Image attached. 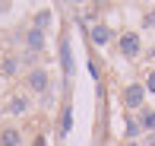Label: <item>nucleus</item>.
I'll list each match as a JSON object with an SVG mask.
<instances>
[{
	"mask_svg": "<svg viewBox=\"0 0 155 146\" xmlns=\"http://www.w3.org/2000/svg\"><path fill=\"white\" fill-rule=\"evenodd\" d=\"M120 51L127 54V57H136V54H139V38L133 35V32L120 35Z\"/></svg>",
	"mask_w": 155,
	"mask_h": 146,
	"instance_id": "obj_1",
	"label": "nucleus"
},
{
	"mask_svg": "<svg viewBox=\"0 0 155 146\" xmlns=\"http://www.w3.org/2000/svg\"><path fill=\"white\" fill-rule=\"evenodd\" d=\"M143 95H146V86H130L124 92V99H127L130 108H139V105H143Z\"/></svg>",
	"mask_w": 155,
	"mask_h": 146,
	"instance_id": "obj_2",
	"label": "nucleus"
},
{
	"mask_svg": "<svg viewBox=\"0 0 155 146\" xmlns=\"http://www.w3.org/2000/svg\"><path fill=\"white\" fill-rule=\"evenodd\" d=\"M29 86L35 89V92H45V89H48V73H45V70H32Z\"/></svg>",
	"mask_w": 155,
	"mask_h": 146,
	"instance_id": "obj_3",
	"label": "nucleus"
},
{
	"mask_svg": "<svg viewBox=\"0 0 155 146\" xmlns=\"http://www.w3.org/2000/svg\"><path fill=\"white\" fill-rule=\"evenodd\" d=\"M19 140H22V137H19L16 127H6L3 134H0V146H19Z\"/></svg>",
	"mask_w": 155,
	"mask_h": 146,
	"instance_id": "obj_4",
	"label": "nucleus"
},
{
	"mask_svg": "<svg viewBox=\"0 0 155 146\" xmlns=\"http://www.w3.org/2000/svg\"><path fill=\"white\" fill-rule=\"evenodd\" d=\"M92 41L95 45H108L111 41V29L108 25H92Z\"/></svg>",
	"mask_w": 155,
	"mask_h": 146,
	"instance_id": "obj_5",
	"label": "nucleus"
},
{
	"mask_svg": "<svg viewBox=\"0 0 155 146\" xmlns=\"http://www.w3.org/2000/svg\"><path fill=\"white\" fill-rule=\"evenodd\" d=\"M60 60H63V76H73V57H70V48H67V41L60 45Z\"/></svg>",
	"mask_w": 155,
	"mask_h": 146,
	"instance_id": "obj_6",
	"label": "nucleus"
},
{
	"mask_svg": "<svg viewBox=\"0 0 155 146\" xmlns=\"http://www.w3.org/2000/svg\"><path fill=\"white\" fill-rule=\"evenodd\" d=\"M73 127V114H70V105H63V114H60V134H70Z\"/></svg>",
	"mask_w": 155,
	"mask_h": 146,
	"instance_id": "obj_7",
	"label": "nucleus"
},
{
	"mask_svg": "<svg viewBox=\"0 0 155 146\" xmlns=\"http://www.w3.org/2000/svg\"><path fill=\"white\" fill-rule=\"evenodd\" d=\"M29 48H32V51H41V29L29 32Z\"/></svg>",
	"mask_w": 155,
	"mask_h": 146,
	"instance_id": "obj_8",
	"label": "nucleus"
},
{
	"mask_svg": "<svg viewBox=\"0 0 155 146\" xmlns=\"http://www.w3.org/2000/svg\"><path fill=\"white\" fill-rule=\"evenodd\" d=\"M25 108H29V102H25L22 95H19V99H13V105H10V111H13V114H22Z\"/></svg>",
	"mask_w": 155,
	"mask_h": 146,
	"instance_id": "obj_9",
	"label": "nucleus"
},
{
	"mask_svg": "<svg viewBox=\"0 0 155 146\" xmlns=\"http://www.w3.org/2000/svg\"><path fill=\"white\" fill-rule=\"evenodd\" d=\"M143 127H146V130L155 127V111H143Z\"/></svg>",
	"mask_w": 155,
	"mask_h": 146,
	"instance_id": "obj_10",
	"label": "nucleus"
},
{
	"mask_svg": "<svg viewBox=\"0 0 155 146\" xmlns=\"http://www.w3.org/2000/svg\"><path fill=\"white\" fill-rule=\"evenodd\" d=\"M139 130H143V124H136V121H130V124H127V137H136Z\"/></svg>",
	"mask_w": 155,
	"mask_h": 146,
	"instance_id": "obj_11",
	"label": "nucleus"
},
{
	"mask_svg": "<svg viewBox=\"0 0 155 146\" xmlns=\"http://www.w3.org/2000/svg\"><path fill=\"white\" fill-rule=\"evenodd\" d=\"M48 19H51L48 13H38V19H35V29H45V25H48Z\"/></svg>",
	"mask_w": 155,
	"mask_h": 146,
	"instance_id": "obj_12",
	"label": "nucleus"
},
{
	"mask_svg": "<svg viewBox=\"0 0 155 146\" xmlns=\"http://www.w3.org/2000/svg\"><path fill=\"white\" fill-rule=\"evenodd\" d=\"M3 73H16V60H13V57L3 60Z\"/></svg>",
	"mask_w": 155,
	"mask_h": 146,
	"instance_id": "obj_13",
	"label": "nucleus"
},
{
	"mask_svg": "<svg viewBox=\"0 0 155 146\" xmlns=\"http://www.w3.org/2000/svg\"><path fill=\"white\" fill-rule=\"evenodd\" d=\"M146 89H149V92H155V73H149V80H146Z\"/></svg>",
	"mask_w": 155,
	"mask_h": 146,
	"instance_id": "obj_14",
	"label": "nucleus"
},
{
	"mask_svg": "<svg viewBox=\"0 0 155 146\" xmlns=\"http://www.w3.org/2000/svg\"><path fill=\"white\" fill-rule=\"evenodd\" d=\"M35 146H45V140H38V143H35Z\"/></svg>",
	"mask_w": 155,
	"mask_h": 146,
	"instance_id": "obj_15",
	"label": "nucleus"
},
{
	"mask_svg": "<svg viewBox=\"0 0 155 146\" xmlns=\"http://www.w3.org/2000/svg\"><path fill=\"white\" fill-rule=\"evenodd\" d=\"M133 146H136V143H133Z\"/></svg>",
	"mask_w": 155,
	"mask_h": 146,
	"instance_id": "obj_16",
	"label": "nucleus"
}]
</instances>
